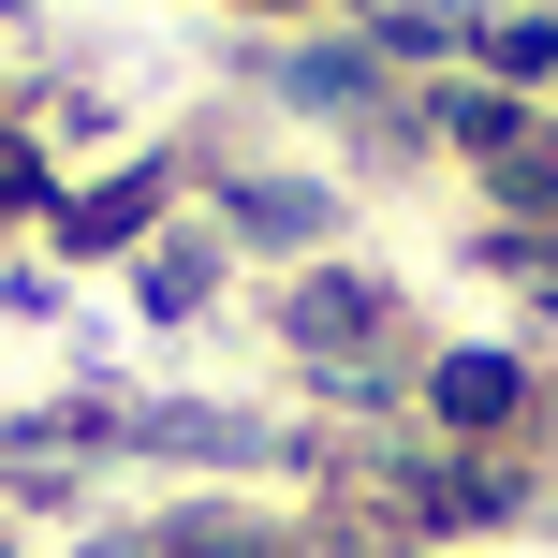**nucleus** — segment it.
<instances>
[{"label":"nucleus","mask_w":558,"mask_h":558,"mask_svg":"<svg viewBox=\"0 0 558 558\" xmlns=\"http://www.w3.org/2000/svg\"><path fill=\"white\" fill-rule=\"evenodd\" d=\"M544 367H514V353H426V426H441V441H514V426H544Z\"/></svg>","instance_id":"obj_1"},{"label":"nucleus","mask_w":558,"mask_h":558,"mask_svg":"<svg viewBox=\"0 0 558 558\" xmlns=\"http://www.w3.org/2000/svg\"><path fill=\"white\" fill-rule=\"evenodd\" d=\"M279 338L353 367L367 338H397V279H367V265H294V279H279Z\"/></svg>","instance_id":"obj_2"},{"label":"nucleus","mask_w":558,"mask_h":558,"mask_svg":"<svg viewBox=\"0 0 558 558\" xmlns=\"http://www.w3.org/2000/svg\"><path fill=\"white\" fill-rule=\"evenodd\" d=\"M206 206H221V251L251 235V251H294V265H308V235L338 221L324 177H265V162H206Z\"/></svg>","instance_id":"obj_3"},{"label":"nucleus","mask_w":558,"mask_h":558,"mask_svg":"<svg viewBox=\"0 0 558 558\" xmlns=\"http://www.w3.org/2000/svg\"><path fill=\"white\" fill-rule=\"evenodd\" d=\"M221 221H192V235H162V251L133 265V294H147V324H206V308H221Z\"/></svg>","instance_id":"obj_4"},{"label":"nucleus","mask_w":558,"mask_h":558,"mask_svg":"<svg viewBox=\"0 0 558 558\" xmlns=\"http://www.w3.org/2000/svg\"><path fill=\"white\" fill-rule=\"evenodd\" d=\"M265 15H294V0H265Z\"/></svg>","instance_id":"obj_5"},{"label":"nucleus","mask_w":558,"mask_h":558,"mask_svg":"<svg viewBox=\"0 0 558 558\" xmlns=\"http://www.w3.org/2000/svg\"><path fill=\"white\" fill-rule=\"evenodd\" d=\"M544 426H558V397H544Z\"/></svg>","instance_id":"obj_6"}]
</instances>
